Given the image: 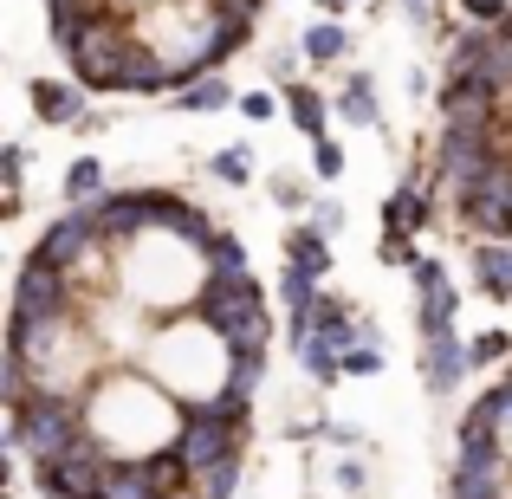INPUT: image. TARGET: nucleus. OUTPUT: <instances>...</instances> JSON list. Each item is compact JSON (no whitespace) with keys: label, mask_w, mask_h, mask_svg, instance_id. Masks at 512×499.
<instances>
[{"label":"nucleus","mask_w":512,"mask_h":499,"mask_svg":"<svg viewBox=\"0 0 512 499\" xmlns=\"http://www.w3.org/2000/svg\"><path fill=\"white\" fill-rule=\"evenodd\" d=\"M474 273H480V286H487L493 299H512V247L506 240H480L474 247Z\"/></svg>","instance_id":"a211bd4d"},{"label":"nucleus","mask_w":512,"mask_h":499,"mask_svg":"<svg viewBox=\"0 0 512 499\" xmlns=\"http://www.w3.org/2000/svg\"><path fill=\"white\" fill-rule=\"evenodd\" d=\"M260 376H266V350H247V357H227V383H221V389H234V396L253 402Z\"/></svg>","instance_id":"b1692460"},{"label":"nucleus","mask_w":512,"mask_h":499,"mask_svg":"<svg viewBox=\"0 0 512 499\" xmlns=\"http://www.w3.org/2000/svg\"><path fill=\"white\" fill-rule=\"evenodd\" d=\"M195 487H201V499H234V487H240V454H227V461L201 467Z\"/></svg>","instance_id":"393cba45"},{"label":"nucleus","mask_w":512,"mask_h":499,"mask_svg":"<svg viewBox=\"0 0 512 499\" xmlns=\"http://www.w3.org/2000/svg\"><path fill=\"white\" fill-rule=\"evenodd\" d=\"M454 201H461L467 227H480L487 240H506L512 234V156H493V169L480 182L454 188Z\"/></svg>","instance_id":"7ed1b4c3"},{"label":"nucleus","mask_w":512,"mask_h":499,"mask_svg":"<svg viewBox=\"0 0 512 499\" xmlns=\"http://www.w3.org/2000/svg\"><path fill=\"white\" fill-rule=\"evenodd\" d=\"M273 195L286 201V208H299V182H292V175H279V182H273Z\"/></svg>","instance_id":"ea45409f"},{"label":"nucleus","mask_w":512,"mask_h":499,"mask_svg":"<svg viewBox=\"0 0 512 499\" xmlns=\"http://www.w3.org/2000/svg\"><path fill=\"white\" fill-rule=\"evenodd\" d=\"M78 305V279L65 273V266H52V260H26L20 266V279H13V312H33V318H46V312H72Z\"/></svg>","instance_id":"0eeeda50"},{"label":"nucleus","mask_w":512,"mask_h":499,"mask_svg":"<svg viewBox=\"0 0 512 499\" xmlns=\"http://www.w3.org/2000/svg\"><path fill=\"white\" fill-rule=\"evenodd\" d=\"M124 91H137V98H156V91H175V65L163 59V52H150L137 39L124 59Z\"/></svg>","instance_id":"2eb2a0df"},{"label":"nucleus","mask_w":512,"mask_h":499,"mask_svg":"<svg viewBox=\"0 0 512 499\" xmlns=\"http://www.w3.org/2000/svg\"><path fill=\"white\" fill-rule=\"evenodd\" d=\"M318 292V273H305V266H286V279H279V299L292 305V312H305Z\"/></svg>","instance_id":"c756f323"},{"label":"nucleus","mask_w":512,"mask_h":499,"mask_svg":"<svg viewBox=\"0 0 512 499\" xmlns=\"http://www.w3.org/2000/svg\"><path fill=\"white\" fill-rule=\"evenodd\" d=\"M72 344V312H46V318H33V312H13V331H7V350H20L33 370H52V357Z\"/></svg>","instance_id":"9b49d317"},{"label":"nucleus","mask_w":512,"mask_h":499,"mask_svg":"<svg viewBox=\"0 0 512 499\" xmlns=\"http://www.w3.org/2000/svg\"><path fill=\"white\" fill-rule=\"evenodd\" d=\"M312 227H318V234H338V227H344V208H331V201H325V208H312Z\"/></svg>","instance_id":"e433bc0d"},{"label":"nucleus","mask_w":512,"mask_h":499,"mask_svg":"<svg viewBox=\"0 0 512 499\" xmlns=\"http://www.w3.org/2000/svg\"><path fill=\"white\" fill-rule=\"evenodd\" d=\"M182 104H188V111H227V104H234V91H227L221 78H195V85L182 91Z\"/></svg>","instance_id":"c85d7f7f"},{"label":"nucleus","mask_w":512,"mask_h":499,"mask_svg":"<svg viewBox=\"0 0 512 499\" xmlns=\"http://www.w3.org/2000/svg\"><path fill=\"white\" fill-rule=\"evenodd\" d=\"M467 370H474V350H467V344H454L448 331H441V337H428L422 376H428V389H435V396H441V389H454V383H461Z\"/></svg>","instance_id":"4468645a"},{"label":"nucleus","mask_w":512,"mask_h":499,"mask_svg":"<svg viewBox=\"0 0 512 499\" xmlns=\"http://www.w3.org/2000/svg\"><path fill=\"white\" fill-rule=\"evenodd\" d=\"M286 253H292V266H305V273H331V247H325V234H318V227H292V234H286Z\"/></svg>","instance_id":"412c9836"},{"label":"nucleus","mask_w":512,"mask_h":499,"mask_svg":"<svg viewBox=\"0 0 512 499\" xmlns=\"http://www.w3.org/2000/svg\"><path fill=\"white\" fill-rule=\"evenodd\" d=\"M156 234H169V240H182V247L208 253V240L221 234V227H214L201 208H188L182 195H169V188H163V201H156Z\"/></svg>","instance_id":"ddd939ff"},{"label":"nucleus","mask_w":512,"mask_h":499,"mask_svg":"<svg viewBox=\"0 0 512 499\" xmlns=\"http://www.w3.org/2000/svg\"><path fill=\"white\" fill-rule=\"evenodd\" d=\"M240 435H247V428L221 422L214 409H188V415H182V435H175V461L188 467V480H195L201 467H214V461H227V454H240Z\"/></svg>","instance_id":"39448f33"},{"label":"nucleus","mask_w":512,"mask_h":499,"mask_svg":"<svg viewBox=\"0 0 512 499\" xmlns=\"http://www.w3.org/2000/svg\"><path fill=\"white\" fill-rule=\"evenodd\" d=\"M338 111L350 117V124H376V91H370V78H344Z\"/></svg>","instance_id":"a878e982"},{"label":"nucleus","mask_w":512,"mask_h":499,"mask_svg":"<svg viewBox=\"0 0 512 499\" xmlns=\"http://www.w3.org/2000/svg\"><path fill=\"white\" fill-rule=\"evenodd\" d=\"M383 260H389V266H415L409 234H396V227H389V234H383Z\"/></svg>","instance_id":"f704fd0d"},{"label":"nucleus","mask_w":512,"mask_h":499,"mask_svg":"<svg viewBox=\"0 0 512 499\" xmlns=\"http://www.w3.org/2000/svg\"><path fill=\"white\" fill-rule=\"evenodd\" d=\"M266 331H273V318H266V312H253L247 325H234V331L221 337V350H227V357H247V350H266Z\"/></svg>","instance_id":"bb28decb"},{"label":"nucleus","mask_w":512,"mask_h":499,"mask_svg":"<svg viewBox=\"0 0 512 499\" xmlns=\"http://www.w3.org/2000/svg\"><path fill=\"white\" fill-rule=\"evenodd\" d=\"M240 111H247L253 124H266V117H273V98H266V91H247V98H240Z\"/></svg>","instance_id":"4c0bfd02"},{"label":"nucleus","mask_w":512,"mask_h":499,"mask_svg":"<svg viewBox=\"0 0 512 499\" xmlns=\"http://www.w3.org/2000/svg\"><path fill=\"white\" fill-rule=\"evenodd\" d=\"M512 493V454L500 441H480V448H461L448 480V499H506Z\"/></svg>","instance_id":"423d86ee"},{"label":"nucleus","mask_w":512,"mask_h":499,"mask_svg":"<svg viewBox=\"0 0 512 499\" xmlns=\"http://www.w3.org/2000/svg\"><path fill=\"white\" fill-rule=\"evenodd\" d=\"M52 46L72 59V85L85 91H124V59H130V26L117 20V13H104V20H78L65 26V33H52Z\"/></svg>","instance_id":"f257e3e1"},{"label":"nucleus","mask_w":512,"mask_h":499,"mask_svg":"<svg viewBox=\"0 0 512 499\" xmlns=\"http://www.w3.org/2000/svg\"><path fill=\"white\" fill-rule=\"evenodd\" d=\"M65 195H72V208H91V201L111 195V188H104V163H98V156H78V163L65 169Z\"/></svg>","instance_id":"aec40b11"},{"label":"nucleus","mask_w":512,"mask_h":499,"mask_svg":"<svg viewBox=\"0 0 512 499\" xmlns=\"http://www.w3.org/2000/svg\"><path fill=\"white\" fill-rule=\"evenodd\" d=\"M467 350H474V363H500V357H506V337H500V331H487V337H474Z\"/></svg>","instance_id":"c9c22d12"},{"label":"nucleus","mask_w":512,"mask_h":499,"mask_svg":"<svg viewBox=\"0 0 512 499\" xmlns=\"http://www.w3.org/2000/svg\"><path fill=\"white\" fill-rule=\"evenodd\" d=\"M461 7H467V20H474V26H500L506 20V0H461Z\"/></svg>","instance_id":"72a5a7b5"},{"label":"nucleus","mask_w":512,"mask_h":499,"mask_svg":"<svg viewBox=\"0 0 512 499\" xmlns=\"http://www.w3.org/2000/svg\"><path fill=\"white\" fill-rule=\"evenodd\" d=\"M33 111L46 124H85V85H52V78H33Z\"/></svg>","instance_id":"dca6fc26"},{"label":"nucleus","mask_w":512,"mask_h":499,"mask_svg":"<svg viewBox=\"0 0 512 499\" xmlns=\"http://www.w3.org/2000/svg\"><path fill=\"white\" fill-rule=\"evenodd\" d=\"M214 182H227V188H240V182H247V175H253V163H247V150H221V156H214Z\"/></svg>","instance_id":"7c9ffc66"},{"label":"nucleus","mask_w":512,"mask_h":499,"mask_svg":"<svg viewBox=\"0 0 512 499\" xmlns=\"http://www.w3.org/2000/svg\"><path fill=\"white\" fill-rule=\"evenodd\" d=\"M286 111H292V124L305 130V137H325V98H318V91H305V85H292L286 91Z\"/></svg>","instance_id":"4be33fe9"},{"label":"nucleus","mask_w":512,"mask_h":499,"mask_svg":"<svg viewBox=\"0 0 512 499\" xmlns=\"http://www.w3.org/2000/svg\"><path fill=\"white\" fill-rule=\"evenodd\" d=\"M78 435H85V402L52 396V389H33V402H20V409H13V422H7L13 454H26L33 467H52Z\"/></svg>","instance_id":"f03ea898"},{"label":"nucleus","mask_w":512,"mask_h":499,"mask_svg":"<svg viewBox=\"0 0 512 499\" xmlns=\"http://www.w3.org/2000/svg\"><path fill=\"white\" fill-rule=\"evenodd\" d=\"M376 370H383V350H376L370 337H363V344H350V350H344V376H376Z\"/></svg>","instance_id":"2f4dec72"},{"label":"nucleus","mask_w":512,"mask_h":499,"mask_svg":"<svg viewBox=\"0 0 512 499\" xmlns=\"http://www.w3.org/2000/svg\"><path fill=\"white\" fill-rule=\"evenodd\" d=\"M344 52H350V39H344V26H338V20H318V26H305V59L331 65V59H344Z\"/></svg>","instance_id":"5701e85b"},{"label":"nucleus","mask_w":512,"mask_h":499,"mask_svg":"<svg viewBox=\"0 0 512 499\" xmlns=\"http://www.w3.org/2000/svg\"><path fill=\"white\" fill-rule=\"evenodd\" d=\"M318 7H325V13H344V7H350V0H318Z\"/></svg>","instance_id":"a19ab883"},{"label":"nucleus","mask_w":512,"mask_h":499,"mask_svg":"<svg viewBox=\"0 0 512 499\" xmlns=\"http://www.w3.org/2000/svg\"><path fill=\"white\" fill-rule=\"evenodd\" d=\"M312 163H318V175L331 182V175H344V150H338L331 137H318V143H312Z\"/></svg>","instance_id":"473e14b6"},{"label":"nucleus","mask_w":512,"mask_h":499,"mask_svg":"<svg viewBox=\"0 0 512 499\" xmlns=\"http://www.w3.org/2000/svg\"><path fill=\"white\" fill-rule=\"evenodd\" d=\"M493 130H474V124H441V150H435V163L441 175H448L454 188H467V182H480V175L493 169Z\"/></svg>","instance_id":"6e6552de"},{"label":"nucleus","mask_w":512,"mask_h":499,"mask_svg":"<svg viewBox=\"0 0 512 499\" xmlns=\"http://www.w3.org/2000/svg\"><path fill=\"white\" fill-rule=\"evenodd\" d=\"M208 7H221V13H234V20H253V13L266 7V0H208Z\"/></svg>","instance_id":"58836bf2"},{"label":"nucleus","mask_w":512,"mask_h":499,"mask_svg":"<svg viewBox=\"0 0 512 499\" xmlns=\"http://www.w3.org/2000/svg\"><path fill=\"white\" fill-rule=\"evenodd\" d=\"M292 350H299V370L312 376V383H338V376H344V350L331 344V337L305 331V337H292Z\"/></svg>","instance_id":"f3484780"},{"label":"nucleus","mask_w":512,"mask_h":499,"mask_svg":"<svg viewBox=\"0 0 512 499\" xmlns=\"http://www.w3.org/2000/svg\"><path fill=\"white\" fill-rule=\"evenodd\" d=\"M253 312H266V292L253 286V273H208L201 279V292H195V318L208 331H234V325H247Z\"/></svg>","instance_id":"20e7f679"},{"label":"nucleus","mask_w":512,"mask_h":499,"mask_svg":"<svg viewBox=\"0 0 512 499\" xmlns=\"http://www.w3.org/2000/svg\"><path fill=\"white\" fill-rule=\"evenodd\" d=\"M383 221H389V227H396V234H415V227H428V188H422V182H415V175H409V182H402V188H396V195H389V208H383Z\"/></svg>","instance_id":"6ab92c4d"},{"label":"nucleus","mask_w":512,"mask_h":499,"mask_svg":"<svg viewBox=\"0 0 512 499\" xmlns=\"http://www.w3.org/2000/svg\"><path fill=\"white\" fill-rule=\"evenodd\" d=\"M201 260H208V273H247V247H240L234 234H214Z\"/></svg>","instance_id":"cd10ccee"},{"label":"nucleus","mask_w":512,"mask_h":499,"mask_svg":"<svg viewBox=\"0 0 512 499\" xmlns=\"http://www.w3.org/2000/svg\"><path fill=\"white\" fill-rule=\"evenodd\" d=\"M111 247V240L98 234V221H91V208H72V214H59V221L46 227V234H39V260H52V266H65V273H72L78 260H91V253H104Z\"/></svg>","instance_id":"9d476101"},{"label":"nucleus","mask_w":512,"mask_h":499,"mask_svg":"<svg viewBox=\"0 0 512 499\" xmlns=\"http://www.w3.org/2000/svg\"><path fill=\"white\" fill-rule=\"evenodd\" d=\"M156 201L163 188H111L104 201H91V221L104 240H137L143 227H156Z\"/></svg>","instance_id":"1a4fd4ad"},{"label":"nucleus","mask_w":512,"mask_h":499,"mask_svg":"<svg viewBox=\"0 0 512 499\" xmlns=\"http://www.w3.org/2000/svg\"><path fill=\"white\" fill-rule=\"evenodd\" d=\"M409 279H415V292H422V312H415V325H422V337H441V331L454 325V305H461V299H454V286L441 279L435 260H415Z\"/></svg>","instance_id":"f8f14e48"}]
</instances>
